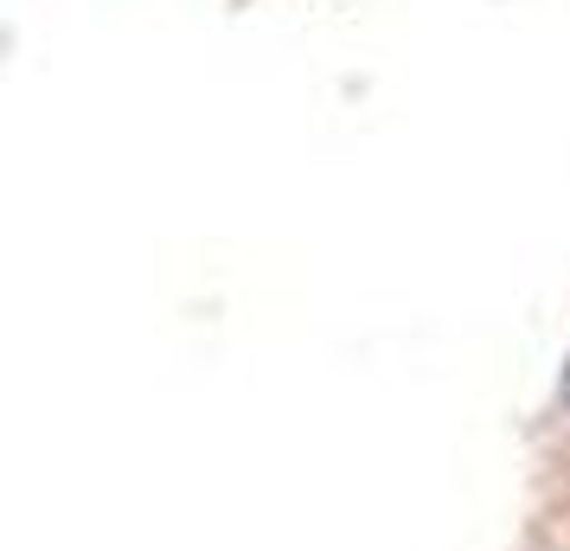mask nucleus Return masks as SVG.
<instances>
[{"mask_svg":"<svg viewBox=\"0 0 570 551\" xmlns=\"http://www.w3.org/2000/svg\"><path fill=\"white\" fill-rule=\"evenodd\" d=\"M564 397H570V372H564Z\"/></svg>","mask_w":570,"mask_h":551,"instance_id":"nucleus-1","label":"nucleus"}]
</instances>
